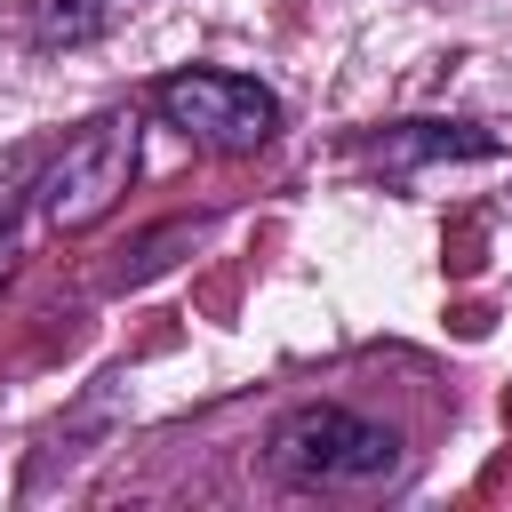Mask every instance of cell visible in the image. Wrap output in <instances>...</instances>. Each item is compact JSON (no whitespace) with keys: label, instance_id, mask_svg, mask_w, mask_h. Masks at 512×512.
Masks as SVG:
<instances>
[{"label":"cell","instance_id":"obj_3","mask_svg":"<svg viewBox=\"0 0 512 512\" xmlns=\"http://www.w3.org/2000/svg\"><path fill=\"white\" fill-rule=\"evenodd\" d=\"M128 176H136V120H128V112H104V120L72 128L64 152L48 160V176H40V216H48L56 232H88V224H104V216L120 208Z\"/></svg>","mask_w":512,"mask_h":512},{"label":"cell","instance_id":"obj_1","mask_svg":"<svg viewBox=\"0 0 512 512\" xmlns=\"http://www.w3.org/2000/svg\"><path fill=\"white\" fill-rule=\"evenodd\" d=\"M264 464L288 480V488H376L400 472V432L392 424H368L336 400H312V408H288L264 440Z\"/></svg>","mask_w":512,"mask_h":512},{"label":"cell","instance_id":"obj_2","mask_svg":"<svg viewBox=\"0 0 512 512\" xmlns=\"http://www.w3.org/2000/svg\"><path fill=\"white\" fill-rule=\"evenodd\" d=\"M152 112L200 152H256L280 136V96L264 80L216 72V64H184V72L152 80Z\"/></svg>","mask_w":512,"mask_h":512},{"label":"cell","instance_id":"obj_4","mask_svg":"<svg viewBox=\"0 0 512 512\" xmlns=\"http://www.w3.org/2000/svg\"><path fill=\"white\" fill-rule=\"evenodd\" d=\"M496 152V136L488 128H472V120H408V128H392L384 144H368V160L376 168H416V160H488Z\"/></svg>","mask_w":512,"mask_h":512},{"label":"cell","instance_id":"obj_6","mask_svg":"<svg viewBox=\"0 0 512 512\" xmlns=\"http://www.w3.org/2000/svg\"><path fill=\"white\" fill-rule=\"evenodd\" d=\"M24 176H32V160H24V152H8V160H0V240H8V216H16Z\"/></svg>","mask_w":512,"mask_h":512},{"label":"cell","instance_id":"obj_5","mask_svg":"<svg viewBox=\"0 0 512 512\" xmlns=\"http://www.w3.org/2000/svg\"><path fill=\"white\" fill-rule=\"evenodd\" d=\"M112 24V0H24V32L40 48H88Z\"/></svg>","mask_w":512,"mask_h":512}]
</instances>
